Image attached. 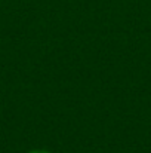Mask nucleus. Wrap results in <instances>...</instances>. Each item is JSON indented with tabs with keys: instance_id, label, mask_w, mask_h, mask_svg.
Wrapping results in <instances>:
<instances>
[{
	"instance_id": "f257e3e1",
	"label": "nucleus",
	"mask_w": 151,
	"mask_h": 153,
	"mask_svg": "<svg viewBox=\"0 0 151 153\" xmlns=\"http://www.w3.org/2000/svg\"><path fill=\"white\" fill-rule=\"evenodd\" d=\"M27 153H52L49 150H45V149H34V150H30V152Z\"/></svg>"
}]
</instances>
